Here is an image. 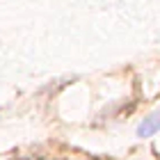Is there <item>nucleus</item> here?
I'll return each instance as SVG.
<instances>
[{
	"label": "nucleus",
	"mask_w": 160,
	"mask_h": 160,
	"mask_svg": "<svg viewBox=\"0 0 160 160\" xmlns=\"http://www.w3.org/2000/svg\"><path fill=\"white\" fill-rule=\"evenodd\" d=\"M160 130V112H151L147 119H142V123L137 126V137H151Z\"/></svg>",
	"instance_id": "obj_1"
}]
</instances>
